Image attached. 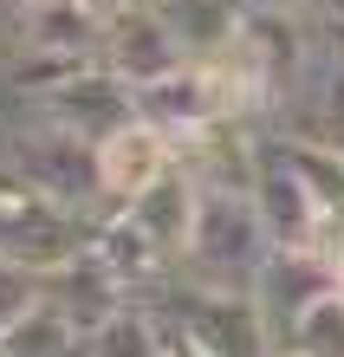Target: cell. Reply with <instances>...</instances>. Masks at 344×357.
I'll return each mask as SVG.
<instances>
[{
  "instance_id": "obj_16",
  "label": "cell",
  "mask_w": 344,
  "mask_h": 357,
  "mask_svg": "<svg viewBox=\"0 0 344 357\" xmlns=\"http://www.w3.org/2000/svg\"><path fill=\"white\" fill-rule=\"evenodd\" d=\"M39 299H46V292H39V273H33V266H20L13 254H0V331L20 325Z\"/></svg>"
},
{
  "instance_id": "obj_9",
  "label": "cell",
  "mask_w": 344,
  "mask_h": 357,
  "mask_svg": "<svg viewBox=\"0 0 344 357\" xmlns=\"http://www.w3.org/2000/svg\"><path fill=\"white\" fill-rule=\"evenodd\" d=\"M98 59L111 66L124 85H156V78H169L176 66H188V52H182V39L169 33V20L156 7H137V13H124L117 26H104L98 39Z\"/></svg>"
},
{
  "instance_id": "obj_14",
  "label": "cell",
  "mask_w": 344,
  "mask_h": 357,
  "mask_svg": "<svg viewBox=\"0 0 344 357\" xmlns=\"http://www.w3.org/2000/svg\"><path fill=\"white\" fill-rule=\"evenodd\" d=\"M91 357H169L163 351V331L143 305H124L104 331H91Z\"/></svg>"
},
{
  "instance_id": "obj_22",
  "label": "cell",
  "mask_w": 344,
  "mask_h": 357,
  "mask_svg": "<svg viewBox=\"0 0 344 357\" xmlns=\"http://www.w3.org/2000/svg\"><path fill=\"white\" fill-rule=\"evenodd\" d=\"M338 292H344V273H338Z\"/></svg>"
},
{
  "instance_id": "obj_20",
  "label": "cell",
  "mask_w": 344,
  "mask_h": 357,
  "mask_svg": "<svg viewBox=\"0 0 344 357\" xmlns=\"http://www.w3.org/2000/svg\"><path fill=\"white\" fill-rule=\"evenodd\" d=\"M273 357H306V351H292V344H279V351H273Z\"/></svg>"
},
{
  "instance_id": "obj_7",
  "label": "cell",
  "mask_w": 344,
  "mask_h": 357,
  "mask_svg": "<svg viewBox=\"0 0 344 357\" xmlns=\"http://www.w3.org/2000/svg\"><path fill=\"white\" fill-rule=\"evenodd\" d=\"M169 169H176V137L163 130V123H124V130H111L98 143V182H104V202L124 208V202H137L143 188H156Z\"/></svg>"
},
{
  "instance_id": "obj_21",
  "label": "cell",
  "mask_w": 344,
  "mask_h": 357,
  "mask_svg": "<svg viewBox=\"0 0 344 357\" xmlns=\"http://www.w3.org/2000/svg\"><path fill=\"white\" fill-rule=\"evenodd\" d=\"M0 357H7V331H0Z\"/></svg>"
},
{
  "instance_id": "obj_6",
  "label": "cell",
  "mask_w": 344,
  "mask_h": 357,
  "mask_svg": "<svg viewBox=\"0 0 344 357\" xmlns=\"http://www.w3.org/2000/svg\"><path fill=\"white\" fill-rule=\"evenodd\" d=\"M39 117H52L59 130H78L84 143H104L111 130H124V123H137V85H124V78L104 66V59H91L84 72H72L59 91L39 98Z\"/></svg>"
},
{
  "instance_id": "obj_18",
  "label": "cell",
  "mask_w": 344,
  "mask_h": 357,
  "mask_svg": "<svg viewBox=\"0 0 344 357\" xmlns=\"http://www.w3.org/2000/svg\"><path fill=\"white\" fill-rule=\"evenodd\" d=\"M72 7H78L84 20H91L98 33H104V26H117L124 13H137V7H149V0H72Z\"/></svg>"
},
{
  "instance_id": "obj_23",
  "label": "cell",
  "mask_w": 344,
  "mask_h": 357,
  "mask_svg": "<svg viewBox=\"0 0 344 357\" xmlns=\"http://www.w3.org/2000/svg\"><path fill=\"white\" fill-rule=\"evenodd\" d=\"M149 7H156V0H149Z\"/></svg>"
},
{
  "instance_id": "obj_13",
  "label": "cell",
  "mask_w": 344,
  "mask_h": 357,
  "mask_svg": "<svg viewBox=\"0 0 344 357\" xmlns=\"http://www.w3.org/2000/svg\"><path fill=\"white\" fill-rule=\"evenodd\" d=\"M84 351H91V338L46 299H39L20 325H7V357H84Z\"/></svg>"
},
{
  "instance_id": "obj_4",
  "label": "cell",
  "mask_w": 344,
  "mask_h": 357,
  "mask_svg": "<svg viewBox=\"0 0 344 357\" xmlns=\"http://www.w3.org/2000/svg\"><path fill=\"white\" fill-rule=\"evenodd\" d=\"M253 208H260V221H267V234L279 247H318L325 241V208L312 202V188L306 176L292 169V156H286V137L267 130L260 137V169H253Z\"/></svg>"
},
{
  "instance_id": "obj_12",
  "label": "cell",
  "mask_w": 344,
  "mask_h": 357,
  "mask_svg": "<svg viewBox=\"0 0 344 357\" xmlns=\"http://www.w3.org/2000/svg\"><path fill=\"white\" fill-rule=\"evenodd\" d=\"M156 13L169 20V33L182 39L188 59H214L247 26V0H156Z\"/></svg>"
},
{
  "instance_id": "obj_15",
  "label": "cell",
  "mask_w": 344,
  "mask_h": 357,
  "mask_svg": "<svg viewBox=\"0 0 344 357\" xmlns=\"http://www.w3.org/2000/svg\"><path fill=\"white\" fill-rule=\"evenodd\" d=\"M292 351H306V357H344V292H325L318 305L299 312V325H292Z\"/></svg>"
},
{
  "instance_id": "obj_10",
  "label": "cell",
  "mask_w": 344,
  "mask_h": 357,
  "mask_svg": "<svg viewBox=\"0 0 344 357\" xmlns=\"http://www.w3.org/2000/svg\"><path fill=\"white\" fill-rule=\"evenodd\" d=\"M39 292H46V305L66 312V319L84 331V338H91V331H104L124 305H137L130 292H124L111 273H104V260L91 254V247H84L78 260H66L59 273H46V280H39Z\"/></svg>"
},
{
  "instance_id": "obj_17",
  "label": "cell",
  "mask_w": 344,
  "mask_h": 357,
  "mask_svg": "<svg viewBox=\"0 0 344 357\" xmlns=\"http://www.w3.org/2000/svg\"><path fill=\"white\" fill-rule=\"evenodd\" d=\"M247 7H286L299 20H312V26H338L344 20V0H247Z\"/></svg>"
},
{
  "instance_id": "obj_3",
  "label": "cell",
  "mask_w": 344,
  "mask_h": 357,
  "mask_svg": "<svg viewBox=\"0 0 344 357\" xmlns=\"http://www.w3.org/2000/svg\"><path fill=\"white\" fill-rule=\"evenodd\" d=\"M84 247H91V221L72 215L66 202H52L46 188H33L0 156V254H13L20 266H33L46 280L66 260H78Z\"/></svg>"
},
{
  "instance_id": "obj_8",
  "label": "cell",
  "mask_w": 344,
  "mask_h": 357,
  "mask_svg": "<svg viewBox=\"0 0 344 357\" xmlns=\"http://www.w3.org/2000/svg\"><path fill=\"white\" fill-rule=\"evenodd\" d=\"M91 254L104 260V273H111V280L130 292L137 305H143V299H156V292L182 273V266H176V260H169L163 247L130 221V208H111V215H98V221H91Z\"/></svg>"
},
{
  "instance_id": "obj_5",
  "label": "cell",
  "mask_w": 344,
  "mask_h": 357,
  "mask_svg": "<svg viewBox=\"0 0 344 357\" xmlns=\"http://www.w3.org/2000/svg\"><path fill=\"white\" fill-rule=\"evenodd\" d=\"M325 292H338V260H325L318 247H273L260 280H253V305H260L273 344H286L299 312L318 305Z\"/></svg>"
},
{
  "instance_id": "obj_2",
  "label": "cell",
  "mask_w": 344,
  "mask_h": 357,
  "mask_svg": "<svg viewBox=\"0 0 344 357\" xmlns=\"http://www.w3.org/2000/svg\"><path fill=\"white\" fill-rule=\"evenodd\" d=\"M0 156H7L33 188H46L52 202H66L72 215H84V221L111 215L104 182H98V143H84L78 130H59L52 117L33 111L13 137H0Z\"/></svg>"
},
{
  "instance_id": "obj_1",
  "label": "cell",
  "mask_w": 344,
  "mask_h": 357,
  "mask_svg": "<svg viewBox=\"0 0 344 357\" xmlns=\"http://www.w3.org/2000/svg\"><path fill=\"white\" fill-rule=\"evenodd\" d=\"M273 247L279 241L267 234L247 188H202V221L182 254V280L202 292H253Z\"/></svg>"
},
{
  "instance_id": "obj_19",
  "label": "cell",
  "mask_w": 344,
  "mask_h": 357,
  "mask_svg": "<svg viewBox=\"0 0 344 357\" xmlns=\"http://www.w3.org/2000/svg\"><path fill=\"white\" fill-rule=\"evenodd\" d=\"M331 39H338V59H344V20H338V26H331Z\"/></svg>"
},
{
  "instance_id": "obj_11",
  "label": "cell",
  "mask_w": 344,
  "mask_h": 357,
  "mask_svg": "<svg viewBox=\"0 0 344 357\" xmlns=\"http://www.w3.org/2000/svg\"><path fill=\"white\" fill-rule=\"evenodd\" d=\"M124 208H130V221H137L143 234L182 266L188 241H195V221H202V182L188 176V169H169L156 188H143V195H137V202H124Z\"/></svg>"
}]
</instances>
